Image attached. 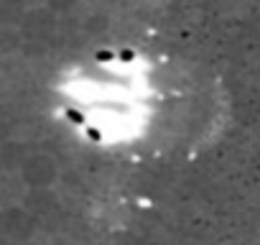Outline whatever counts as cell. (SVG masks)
<instances>
[{"mask_svg": "<svg viewBox=\"0 0 260 245\" xmlns=\"http://www.w3.org/2000/svg\"><path fill=\"white\" fill-rule=\"evenodd\" d=\"M6 171V166H3V156H0V174H3Z\"/></svg>", "mask_w": 260, "mask_h": 245, "instance_id": "cell-7", "label": "cell"}, {"mask_svg": "<svg viewBox=\"0 0 260 245\" xmlns=\"http://www.w3.org/2000/svg\"><path fill=\"white\" fill-rule=\"evenodd\" d=\"M0 156H3V166L6 171H18L21 164L28 159V151L13 141H6V143H0Z\"/></svg>", "mask_w": 260, "mask_h": 245, "instance_id": "cell-5", "label": "cell"}, {"mask_svg": "<svg viewBox=\"0 0 260 245\" xmlns=\"http://www.w3.org/2000/svg\"><path fill=\"white\" fill-rule=\"evenodd\" d=\"M54 31H56V16L51 11H46V8H28L26 18L18 26L23 46H31V44L34 46H39V44L46 46L51 41Z\"/></svg>", "mask_w": 260, "mask_h": 245, "instance_id": "cell-1", "label": "cell"}, {"mask_svg": "<svg viewBox=\"0 0 260 245\" xmlns=\"http://www.w3.org/2000/svg\"><path fill=\"white\" fill-rule=\"evenodd\" d=\"M26 13L28 6L23 0H0V28H18Z\"/></svg>", "mask_w": 260, "mask_h": 245, "instance_id": "cell-4", "label": "cell"}, {"mask_svg": "<svg viewBox=\"0 0 260 245\" xmlns=\"http://www.w3.org/2000/svg\"><path fill=\"white\" fill-rule=\"evenodd\" d=\"M23 46V39L18 34V28H0V56L13 54Z\"/></svg>", "mask_w": 260, "mask_h": 245, "instance_id": "cell-6", "label": "cell"}, {"mask_svg": "<svg viewBox=\"0 0 260 245\" xmlns=\"http://www.w3.org/2000/svg\"><path fill=\"white\" fill-rule=\"evenodd\" d=\"M18 174H21V179H23V184L28 189H46V187H51L56 181L59 169H56L51 156H46V154H28V159L21 164Z\"/></svg>", "mask_w": 260, "mask_h": 245, "instance_id": "cell-2", "label": "cell"}, {"mask_svg": "<svg viewBox=\"0 0 260 245\" xmlns=\"http://www.w3.org/2000/svg\"><path fill=\"white\" fill-rule=\"evenodd\" d=\"M26 184L21 179L18 171H3L0 174V209L8 207H18V202H23L26 197Z\"/></svg>", "mask_w": 260, "mask_h": 245, "instance_id": "cell-3", "label": "cell"}]
</instances>
